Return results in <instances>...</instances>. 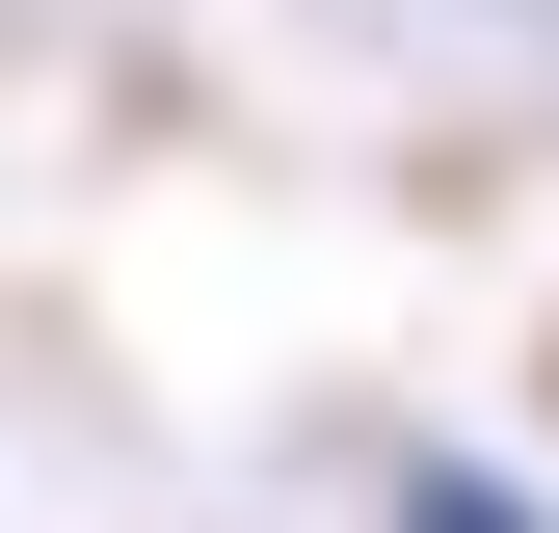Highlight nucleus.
Returning a JSON list of instances; mask_svg holds the SVG:
<instances>
[{"label": "nucleus", "instance_id": "1", "mask_svg": "<svg viewBox=\"0 0 559 533\" xmlns=\"http://www.w3.org/2000/svg\"><path fill=\"white\" fill-rule=\"evenodd\" d=\"M400 533H533L507 481H453V453H427V481H400Z\"/></svg>", "mask_w": 559, "mask_h": 533}]
</instances>
